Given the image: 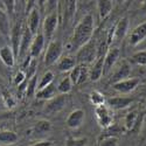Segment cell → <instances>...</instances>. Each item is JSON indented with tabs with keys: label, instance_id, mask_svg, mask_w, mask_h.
Returning <instances> with one entry per match:
<instances>
[{
	"label": "cell",
	"instance_id": "1",
	"mask_svg": "<svg viewBox=\"0 0 146 146\" xmlns=\"http://www.w3.org/2000/svg\"><path fill=\"white\" fill-rule=\"evenodd\" d=\"M94 29H95L94 17L91 14H87L75 27L74 34H72L69 43L70 49L78 50L84 44H87L92 38Z\"/></svg>",
	"mask_w": 146,
	"mask_h": 146
},
{
	"label": "cell",
	"instance_id": "2",
	"mask_svg": "<svg viewBox=\"0 0 146 146\" xmlns=\"http://www.w3.org/2000/svg\"><path fill=\"white\" fill-rule=\"evenodd\" d=\"M62 50H63L62 43H61L58 40L50 41L49 44H48L46 55H44V64L47 67H50V66L55 64L57 61L62 57Z\"/></svg>",
	"mask_w": 146,
	"mask_h": 146
},
{
	"label": "cell",
	"instance_id": "3",
	"mask_svg": "<svg viewBox=\"0 0 146 146\" xmlns=\"http://www.w3.org/2000/svg\"><path fill=\"white\" fill-rule=\"evenodd\" d=\"M96 57H97L96 46H95V42L90 40L87 44H84L82 48H80L77 50L76 61L78 62V64H87L95 61Z\"/></svg>",
	"mask_w": 146,
	"mask_h": 146
},
{
	"label": "cell",
	"instance_id": "4",
	"mask_svg": "<svg viewBox=\"0 0 146 146\" xmlns=\"http://www.w3.org/2000/svg\"><path fill=\"white\" fill-rule=\"evenodd\" d=\"M105 47H106L105 44L104 46L102 44V47L100 48V50L97 52V57L95 60V62H94L91 69L89 70V78L91 81H94V82L98 81L103 75L104 56H105V50H103V49H105Z\"/></svg>",
	"mask_w": 146,
	"mask_h": 146
},
{
	"label": "cell",
	"instance_id": "5",
	"mask_svg": "<svg viewBox=\"0 0 146 146\" xmlns=\"http://www.w3.org/2000/svg\"><path fill=\"white\" fill-rule=\"evenodd\" d=\"M58 25V14L57 12H52L50 14H48L44 20H43V36L44 40L47 41H52L53 36L56 32Z\"/></svg>",
	"mask_w": 146,
	"mask_h": 146
},
{
	"label": "cell",
	"instance_id": "6",
	"mask_svg": "<svg viewBox=\"0 0 146 146\" xmlns=\"http://www.w3.org/2000/svg\"><path fill=\"white\" fill-rule=\"evenodd\" d=\"M95 115H96V118H97V121L101 127L103 129H108L112 125V121H113V118H112V115H111V111H110V108L105 104H102V105H98V106H95Z\"/></svg>",
	"mask_w": 146,
	"mask_h": 146
},
{
	"label": "cell",
	"instance_id": "7",
	"mask_svg": "<svg viewBox=\"0 0 146 146\" xmlns=\"http://www.w3.org/2000/svg\"><path fill=\"white\" fill-rule=\"evenodd\" d=\"M119 56H120V50H119L118 47H111V48H109L108 52L105 53V56H104L103 75L109 74V72L112 70V68L118 62Z\"/></svg>",
	"mask_w": 146,
	"mask_h": 146
},
{
	"label": "cell",
	"instance_id": "8",
	"mask_svg": "<svg viewBox=\"0 0 146 146\" xmlns=\"http://www.w3.org/2000/svg\"><path fill=\"white\" fill-rule=\"evenodd\" d=\"M69 77L72 82V86H80L84 83L89 77V69L87 64H77L70 71Z\"/></svg>",
	"mask_w": 146,
	"mask_h": 146
},
{
	"label": "cell",
	"instance_id": "9",
	"mask_svg": "<svg viewBox=\"0 0 146 146\" xmlns=\"http://www.w3.org/2000/svg\"><path fill=\"white\" fill-rule=\"evenodd\" d=\"M130 74H131V64L127 60H123L118 64V67L115 69L113 74H112V77H111L112 84L120 82V81H124V80H127L130 77Z\"/></svg>",
	"mask_w": 146,
	"mask_h": 146
},
{
	"label": "cell",
	"instance_id": "10",
	"mask_svg": "<svg viewBox=\"0 0 146 146\" xmlns=\"http://www.w3.org/2000/svg\"><path fill=\"white\" fill-rule=\"evenodd\" d=\"M139 83H140V80H139V78L132 77V78H127V80H124V81L113 83V84H112V88H113L117 92H120V94H129V92H132L133 90H136L137 87L139 86Z\"/></svg>",
	"mask_w": 146,
	"mask_h": 146
},
{
	"label": "cell",
	"instance_id": "11",
	"mask_svg": "<svg viewBox=\"0 0 146 146\" xmlns=\"http://www.w3.org/2000/svg\"><path fill=\"white\" fill-rule=\"evenodd\" d=\"M32 41H33V34L31 33V31L28 29V27L25 26V27L22 28V36H21L19 54H18V57L19 58H22L23 60V57H26V55L29 52V47H31Z\"/></svg>",
	"mask_w": 146,
	"mask_h": 146
},
{
	"label": "cell",
	"instance_id": "12",
	"mask_svg": "<svg viewBox=\"0 0 146 146\" xmlns=\"http://www.w3.org/2000/svg\"><path fill=\"white\" fill-rule=\"evenodd\" d=\"M22 26L20 22H17L15 25L11 28V42H12V50H13L15 57H18L19 54V48H20V41H21V36H22Z\"/></svg>",
	"mask_w": 146,
	"mask_h": 146
},
{
	"label": "cell",
	"instance_id": "13",
	"mask_svg": "<svg viewBox=\"0 0 146 146\" xmlns=\"http://www.w3.org/2000/svg\"><path fill=\"white\" fill-rule=\"evenodd\" d=\"M44 36L42 33H39L36 34L34 38H33V41L31 43V47H29V56L32 58H38L42 50H43V47H44Z\"/></svg>",
	"mask_w": 146,
	"mask_h": 146
},
{
	"label": "cell",
	"instance_id": "14",
	"mask_svg": "<svg viewBox=\"0 0 146 146\" xmlns=\"http://www.w3.org/2000/svg\"><path fill=\"white\" fill-rule=\"evenodd\" d=\"M67 103V96L66 95H56L54 98L49 100V102L47 103L46 106V111L49 112V113H56L60 112L62 109L64 108Z\"/></svg>",
	"mask_w": 146,
	"mask_h": 146
},
{
	"label": "cell",
	"instance_id": "15",
	"mask_svg": "<svg viewBox=\"0 0 146 146\" xmlns=\"http://www.w3.org/2000/svg\"><path fill=\"white\" fill-rule=\"evenodd\" d=\"M86 118V112L82 109H76L71 111L67 118V126L70 129H78L84 121Z\"/></svg>",
	"mask_w": 146,
	"mask_h": 146
},
{
	"label": "cell",
	"instance_id": "16",
	"mask_svg": "<svg viewBox=\"0 0 146 146\" xmlns=\"http://www.w3.org/2000/svg\"><path fill=\"white\" fill-rule=\"evenodd\" d=\"M127 29H129V19L127 18H121L118 22L117 25L115 26V29H113V41L115 42H118V41H121L125 35L127 33Z\"/></svg>",
	"mask_w": 146,
	"mask_h": 146
},
{
	"label": "cell",
	"instance_id": "17",
	"mask_svg": "<svg viewBox=\"0 0 146 146\" xmlns=\"http://www.w3.org/2000/svg\"><path fill=\"white\" fill-rule=\"evenodd\" d=\"M133 102L132 98L130 97H124V96H119V97H112L106 101L108 106L113 110H121V109L127 108L131 103Z\"/></svg>",
	"mask_w": 146,
	"mask_h": 146
},
{
	"label": "cell",
	"instance_id": "18",
	"mask_svg": "<svg viewBox=\"0 0 146 146\" xmlns=\"http://www.w3.org/2000/svg\"><path fill=\"white\" fill-rule=\"evenodd\" d=\"M146 38V21L144 23H141V25L137 26L135 29H133V32L131 33V36H130V44L132 47H136L138 46L144 39Z\"/></svg>",
	"mask_w": 146,
	"mask_h": 146
},
{
	"label": "cell",
	"instance_id": "19",
	"mask_svg": "<svg viewBox=\"0 0 146 146\" xmlns=\"http://www.w3.org/2000/svg\"><path fill=\"white\" fill-rule=\"evenodd\" d=\"M56 66H57V69L62 72H66V71H71L76 66H77V61H76V57L75 56H70V55H66V56H62L57 62H56Z\"/></svg>",
	"mask_w": 146,
	"mask_h": 146
},
{
	"label": "cell",
	"instance_id": "20",
	"mask_svg": "<svg viewBox=\"0 0 146 146\" xmlns=\"http://www.w3.org/2000/svg\"><path fill=\"white\" fill-rule=\"evenodd\" d=\"M15 55L11 46H4L0 48V60L6 67H13L15 64Z\"/></svg>",
	"mask_w": 146,
	"mask_h": 146
},
{
	"label": "cell",
	"instance_id": "21",
	"mask_svg": "<svg viewBox=\"0 0 146 146\" xmlns=\"http://www.w3.org/2000/svg\"><path fill=\"white\" fill-rule=\"evenodd\" d=\"M40 20L41 18H40L39 11L36 8L31 9L29 15H28V21H27V27L33 35H36V33H38V29L40 26Z\"/></svg>",
	"mask_w": 146,
	"mask_h": 146
},
{
	"label": "cell",
	"instance_id": "22",
	"mask_svg": "<svg viewBox=\"0 0 146 146\" xmlns=\"http://www.w3.org/2000/svg\"><path fill=\"white\" fill-rule=\"evenodd\" d=\"M0 33L4 36H6V38H8L11 34L9 17L6 13L5 7H0Z\"/></svg>",
	"mask_w": 146,
	"mask_h": 146
},
{
	"label": "cell",
	"instance_id": "23",
	"mask_svg": "<svg viewBox=\"0 0 146 146\" xmlns=\"http://www.w3.org/2000/svg\"><path fill=\"white\" fill-rule=\"evenodd\" d=\"M35 95L39 100H52L57 95V88L55 84H50V86H48L41 90H38Z\"/></svg>",
	"mask_w": 146,
	"mask_h": 146
},
{
	"label": "cell",
	"instance_id": "24",
	"mask_svg": "<svg viewBox=\"0 0 146 146\" xmlns=\"http://www.w3.org/2000/svg\"><path fill=\"white\" fill-rule=\"evenodd\" d=\"M112 1H109V0H105V1H97V9H98V15L101 20H105L109 15L111 14L112 11Z\"/></svg>",
	"mask_w": 146,
	"mask_h": 146
},
{
	"label": "cell",
	"instance_id": "25",
	"mask_svg": "<svg viewBox=\"0 0 146 146\" xmlns=\"http://www.w3.org/2000/svg\"><path fill=\"white\" fill-rule=\"evenodd\" d=\"M138 120V112L137 111H131L129 112L124 118V126L126 131H132L135 129Z\"/></svg>",
	"mask_w": 146,
	"mask_h": 146
},
{
	"label": "cell",
	"instance_id": "26",
	"mask_svg": "<svg viewBox=\"0 0 146 146\" xmlns=\"http://www.w3.org/2000/svg\"><path fill=\"white\" fill-rule=\"evenodd\" d=\"M57 92H60L61 95H67L68 92L71 91L72 89V82L70 80V77H64L60 81V83L57 84Z\"/></svg>",
	"mask_w": 146,
	"mask_h": 146
},
{
	"label": "cell",
	"instance_id": "27",
	"mask_svg": "<svg viewBox=\"0 0 146 146\" xmlns=\"http://www.w3.org/2000/svg\"><path fill=\"white\" fill-rule=\"evenodd\" d=\"M33 130L36 135H43V133H47L52 130V124H50V121H48L46 119H41L35 124Z\"/></svg>",
	"mask_w": 146,
	"mask_h": 146
},
{
	"label": "cell",
	"instance_id": "28",
	"mask_svg": "<svg viewBox=\"0 0 146 146\" xmlns=\"http://www.w3.org/2000/svg\"><path fill=\"white\" fill-rule=\"evenodd\" d=\"M18 140V135L13 131H0V143L14 144Z\"/></svg>",
	"mask_w": 146,
	"mask_h": 146
},
{
	"label": "cell",
	"instance_id": "29",
	"mask_svg": "<svg viewBox=\"0 0 146 146\" xmlns=\"http://www.w3.org/2000/svg\"><path fill=\"white\" fill-rule=\"evenodd\" d=\"M38 91V75H34L29 80H27V87H26V96L32 97Z\"/></svg>",
	"mask_w": 146,
	"mask_h": 146
},
{
	"label": "cell",
	"instance_id": "30",
	"mask_svg": "<svg viewBox=\"0 0 146 146\" xmlns=\"http://www.w3.org/2000/svg\"><path fill=\"white\" fill-rule=\"evenodd\" d=\"M53 81H54V74L52 71H47L43 74V76L41 77L40 82L38 83V90H41L48 86L53 84Z\"/></svg>",
	"mask_w": 146,
	"mask_h": 146
},
{
	"label": "cell",
	"instance_id": "31",
	"mask_svg": "<svg viewBox=\"0 0 146 146\" xmlns=\"http://www.w3.org/2000/svg\"><path fill=\"white\" fill-rule=\"evenodd\" d=\"M90 101L95 106H98L102 104H105V98H104V95L101 94L100 91H92L90 94Z\"/></svg>",
	"mask_w": 146,
	"mask_h": 146
},
{
	"label": "cell",
	"instance_id": "32",
	"mask_svg": "<svg viewBox=\"0 0 146 146\" xmlns=\"http://www.w3.org/2000/svg\"><path fill=\"white\" fill-rule=\"evenodd\" d=\"M118 138L116 136H104L100 140V146H118Z\"/></svg>",
	"mask_w": 146,
	"mask_h": 146
},
{
	"label": "cell",
	"instance_id": "33",
	"mask_svg": "<svg viewBox=\"0 0 146 146\" xmlns=\"http://www.w3.org/2000/svg\"><path fill=\"white\" fill-rule=\"evenodd\" d=\"M132 61L138 66H146V50L137 52L132 55Z\"/></svg>",
	"mask_w": 146,
	"mask_h": 146
},
{
	"label": "cell",
	"instance_id": "34",
	"mask_svg": "<svg viewBox=\"0 0 146 146\" xmlns=\"http://www.w3.org/2000/svg\"><path fill=\"white\" fill-rule=\"evenodd\" d=\"M87 139L86 138H75L69 137L66 140V146H86Z\"/></svg>",
	"mask_w": 146,
	"mask_h": 146
},
{
	"label": "cell",
	"instance_id": "35",
	"mask_svg": "<svg viewBox=\"0 0 146 146\" xmlns=\"http://www.w3.org/2000/svg\"><path fill=\"white\" fill-rule=\"evenodd\" d=\"M25 81H27V78H26V75H25V71L23 70H20V71H18L17 74H15V76H14V83L17 84V86L19 87L20 84H22Z\"/></svg>",
	"mask_w": 146,
	"mask_h": 146
},
{
	"label": "cell",
	"instance_id": "36",
	"mask_svg": "<svg viewBox=\"0 0 146 146\" xmlns=\"http://www.w3.org/2000/svg\"><path fill=\"white\" fill-rule=\"evenodd\" d=\"M3 98H4V101H5V103H6L7 106H9V108L14 106L15 101L13 100V97H12L11 94H8L7 91H3Z\"/></svg>",
	"mask_w": 146,
	"mask_h": 146
},
{
	"label": "cell",
	"instance_id": "37",
	"mask_svg": "<svg viewBox=\"0 0 146 146\" xmlns=\"http://www.w3.org/2000/svg\"><path fill=\"white\" fill-rule=\"evenodd\" d=\"M31 146H53V143L49 140H43V141H38Z\"/></svg>",
	"mask_w": 146,
	"mask_h": 146
}]
</instances>
